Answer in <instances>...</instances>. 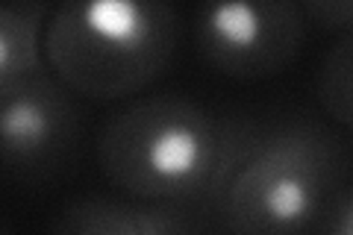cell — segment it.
I'll list each match as a JSON object with an SVG mask.
<instances>
[{
  "label": "cell",
  "mask_w": 353,
  "mask_h": 235,
  "mask_svg": "<svg viewBox=\"0 0 353 235\" xmlns=\"http://www.w3.org/2000/svg\"><path fill=\"white\" fill-rule=\"evenodd\" d=\"M312 235H353V194L347 183L330 200V206L321 215V221H318Z\"/></svg>",
  "instance_id": "cell-9"
},
{
  "label": "cell",
  "mask_w": 353,
  "mask_h": 235,
  "mask_svg": "<svg viewBox=\"0 0 353 235\" xmlns=\"http://www.w3.org/2000/svg\"><path fill=\"white\" fill-rule=\"evenodd\" d=\"M180 39L174 6L153 0H71L48 9L41 62L71 94L127 100L165 74Z\"/></svg>",
  "instance_id": "cell-2"
},
{
  "label": "cell",
  "mask_w": 353,
  "mask_h": 235,
  "mask_svg": "<svg viewBox=\"0 0 353 235\" xmlns=\"http://www.w3.org/2000/svg\"><path fill=\"white\" fill-rule=\"evenodd\" d=\"M306 18L285 0L209 3L197 12L194 44L212 71L233 80H268L294 62Z\"/></svg>",
  "instance_id": "cell-4"
},
{
  "label": "cell",
  "mask_w": 353,
  "mask_h": 235,
  "mask_svg": "<svg viewBox=\"0 0 353 235\" xmlns=\"http://www.w3.org/2000/svg\"><path fill=\"white\" fill-rule=\"evenodd\" d=\"M48 235H192L180 209L115 197H77L53 218Z\"/></svg>",
  "instance_id": "cell-6"
},
{
  "label": "cell",
  "mask_w": 353,
  "mask_h": 235,
  "mask_svg": "<svg viewBox=\"0 0 353 235\" xmlns=\"http://www.w3.org/2000/svg\"><path fill=\"white\" fill-rule=\"evenodd\" d=\"M48 6L0 3V100L41 71V27Z\"/></svg>",
  "instance_id": "cell-7"
},
{
  "label": "cell",
  "mask_w": 353,
  "mask_h": 235,
  "mask_svg": "<svg viewBox=\"0 0 353 235\" xmlns=\"http://www.w3.org/2000/svg\"><path fill=\"white\" fill-rule=\"evenodd\" d=\"M248 136L212 109L180 94H153L121 106L97 139V162L118 194L148 206L218 197Z\"/></svg>",
  "instance_id": "cell-1"
},
{
  "label": "cell",
  "mask_w": 353,
  "mask_h": 235,
  "mask_svg": "<svg viewBox=\"0 0 353 235\" xmlns=\"http://www.w3.org/2000/svg\"><path fill=\"white\" fill-rule=\"evenodd\" d=\"M315 94L324 115L336 121L341 130L353 124V32H341V39L330 48L315 76Z\"/></svg>",
  "instance_id": "cell-8"
},
{
  "label": "cell",
  "mask_w": 353,
  "mask_h": 235,
  "mask_svg": "<svg viewBox=\"0 0 353 235\" xmlns=\"http://www.w3.org/2000/svg\"><path fill=\"white\" fill-rule=\"evenodd\" d=\"M0 235H12V232H9V227H6V223H0Z\"/></svg>",
  "instance_id": "cell-11"
},
{
  "label": "cell",
  "mask_w": 353,
  "mask_h": 235,
  "mask_svg": "<svg viewBox=\"0 0 353 235\" xmlns=\"http://www.w3.org/2000/svg\"><path fill=\"white\" fill-rule=\"evenodd\" d=\"M347 153L315 124H285L250 139L218 192L230 235H312L345 185Z\"/></svg>",
  "instance_id": "cell-3"
},
{
  "label": "cell",
  "mask_w": 353,
  "mask_h": 235,
  "mask_svg": "<svg viewBox=\"0 0 353 235\" xmlns=\"http://www.w3.org/2000/svg\"><path fill=\"white\" fill-rule=\"evenodd\" d=\"M303 18H312L321 27H333L341 32H350V18H353V3L350 0H321V3H306Z\"/></svg>",
  "instance_id": "cell-10"
},
{
  "label": "cell",
  "mask_w": 353,
  "mask_h": 235,
  "mask_svg": "<svg viewBox=\"0 0 353 235\" xmlns=\"http://www.w3.org/2000/svg\"><path fill=\"white\" fill-rule=\"evenodd\" d=\"M80 136V118L71 92L50 71L0 100V167L6 174L44 176L68 162Z\"/></svg>",
  "instance_id": "cell-5"
}]
</instances>
